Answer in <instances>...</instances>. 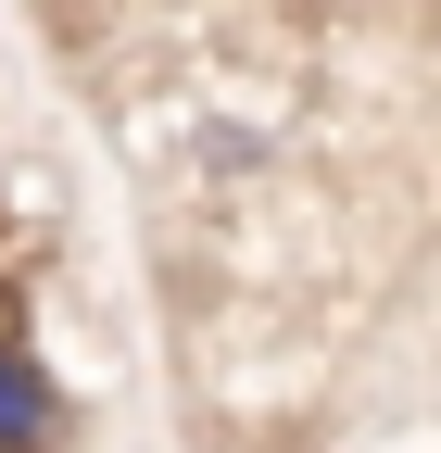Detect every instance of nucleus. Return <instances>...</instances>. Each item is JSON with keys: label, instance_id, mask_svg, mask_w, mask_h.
<instances>
[{"label": "nucleus", "instance_id": "1", "mask_svg": "<svg viewBox=\"0 0 441 453\" xmlns=\"http://www.w3.org/2000/svg\"><path fill=\"white\" fill-rule=\"evenodd\" d=\"M50 416H64V390H50V365L26 353V340H0V453H38Z\"/></svg>", "mask_w": 441, "mask_h": 453}]
</instances>
